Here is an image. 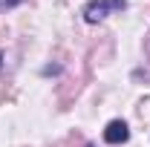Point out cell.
Instances as JSON below:
<instances>
[{
  "mask_svg": "<svg viewBox=\"0 0 150 147\" xmlns=\"http://www.w3.org/2000/svg\"><path fill=\"white\" fill-rule=\"evenodd\" d=\"M127 139H130V127H127L121 118H115V121L107 124V130H104V141H107V144H124Z\"/></svg>",
  "mask_w": 150,
  "mask_h": 147,
  "instance_id": "obj_2",
  "label": "cell"
},
{
  "mask_svg": "<svg viewBox=\"0 0 150 147\" xmlns=\"http://www.w3.org/2000/svg\"><path fill=\"white\" fill-rule=\"evenodd\" d=\"M124 9H127V0H93L84 9V18H87V23H98V20H104L107 15L124 12Z\"/></svg>",
  "mask_w": 150,
  "mask_h": 147,
  "instance_id": "obj_1",
  "label": "cell"
},
{
  "mask_svg": "<svg viewBox=\"0 0 150 147\" xmlns=\"http://www.w3.org/2000/svg\"><path fill=\"white\" fill-rule=\"evenodd\" d=\"M0 66H3V55H0Z\"/></svg>",
  "mask_w": 150,
  "mask_h": 147,
  "instance_id": "obj_3",
  "label": "cell"
},
{
  "mask_svg": "<svg viewBox=\"0 0 150 147\" xmlns=\"http://www.w3.org/2000/svg\"><path fill=\"white\" fill-rule=\"evenodd\" d=\"M87 147H93V144H87Z\"/></svg>",
  "mask_w": 150,
  "mask_h": 147,
  "instance_id": "obj_4",
  "label": "cell"
}]
</instances>
